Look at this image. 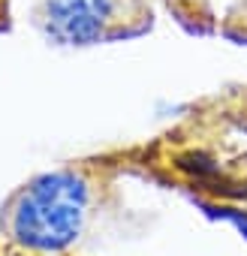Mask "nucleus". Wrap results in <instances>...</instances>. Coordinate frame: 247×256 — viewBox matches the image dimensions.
I'll use <instances>...</instances> for the list:
<instances>
[{
  "instance_id": "1",
  "label": "nucleus",
  "mask_w": 247,
  "mask_h": 256,
  "mask_svg": "<svg viewBox=\"0 0 247 256\" xmlns=\"http://www.w3.org/2000/svg\"><path fill=\"white\" fill-rule=\"evenodd\" d=\"M96 205V181L88 169L64 166L24 181L0 211L10 241L34 253H64L84 232Z\"/></svg>"
},
{
  "instance_id": "3",
  "label": "nucleus",
  "mask_w": 247,
  "mask_h": 256,
  "mask_svg": "<svg viewBox=\"0 0 247 256\" xmlns=\"http://www.w3.org/2000/svg\"><path fill=\"white\" fill-rule=\"evenodd\" d=\"M12 24V0H0V30H10Z\"/></svg>"
},
{
  "instance_id": "2",
  "label": "nucleus",
  "mask_w": 247,
  "mask_h": 256,
  "mask_svg": "<svg viewBox=\"0 0 247 256\" xmlns=\"http://www.w3.org/2000/svg\"><path fill=\"white\" fill-rule=\"evenodd\" d=\"M154 22V0H30V24L60 48L139 40Z\"/></svg>"
}]
</instances>
